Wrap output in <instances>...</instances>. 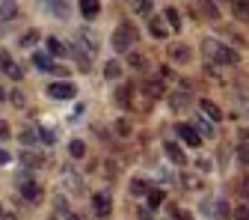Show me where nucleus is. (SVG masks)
<instances>
[{
  "mask_svg": "<svg viewBox=\"0 0 249 220\" xmlns=\"http://www.w3.org/2000/svg\"><path fill=\"white\" fill-rule=\"evenodd\" d=\"M202 54L211 57L213 66H237V62H240V54L231 45H223V42H216V39H205L202 42Z\"/></svg>",
  "mask_w": 249,
  "mask_h": 220,
  "instance_id": "1",
  "label": "nucleus"
},
{
  "mask_svg": "<svg viewBox=\"0 0 249 220\" xmlns=\"http://www.w3.org/2000/svg\"><path fill=\"white\" fill-rule=\"evenodd\" d=\"M110 42H113V48H116L119 54H128V51L140 42V33H137V27H134L131 21H119V27L113 30Z\"/></svg>",
  "mask_w": 249,
  "mask_h": 220,
  "instance_id": "2",
  "label": "nucleus"
},
{
  "mask_svg": "<svg viewBox=\"0 0 249 220\" xmlns=\"http://www.w3.org/2000/svg\"><path fill=\"white\" fill-rule=\"evenodd\" d=\"M48 96H51V99H56V101H69V99H74V96H77V86H74L71 80H56V83H51V86H48Z\"/></svg>",
  "mask_w": 249,
  "mask_h": 220,
  "instance_id": "3",
  "label": "nucleus"
},
{
  "mask_svg": "<svg viewBox=\"0 0 249 220\" xmlns=\"http://www.w3.org/2000/svg\"><path fill=\"white\" fill-rule=\"evenodd\" d=\"M178 137L190 146V149H199V146L205 143V137L199 134V128H193V125H184V122H178Z\"/></svg>",
  "mask_w": 249,
  "mask_h": 220,
  "instance_id": "4",
  "label": "nucleus"
},
{
  "mask_svg": "<svg viewBox=\"0 0 249 220\" xmlns=\"http://www.w3.org/2000/svg\"><path fill=\"white\" fill-rule=\"evenodd\" d=\"M163 152H166V158H169L175 167H187V164H190V161H187V155H184V149H181L175 140H166V143H163Z\"/></svg>",
  "mask_w": 249,
  "mask_h": 220,
  "instance_id": "5",
  "label": "nucleus"
},
{
  "mask_svg": "<svg viewBox=\"0 0 249 220\" xmlns=\"http://www.w3.org/2000/svg\"><path fill=\"white\" fill-rule=\"evenodd\" d=\"M92 208H95L98 217H107V214L113 211V200H110V194H104V191L92 194Z\"/></svg>",
  "mask_w": 249,
  "mask_h": 220,
  "instance_id": "6",
  "label": "nucleus"
},
{
  "mask_svg": "<svg viewBox=\"0 0 249 220\" xmlns=\"http://www.w3.org/2000/svg\"><path fill=\"white\" fill-rule=\"evenodd\" d=\"M21 197L30 200V202H36V200L42 197V187H39L36 181H30L27 176H21Z\"/></svg>",
  "mask_w": 249,
  "mask_h": 220,
  "instance_id": "7",
  "label": "nucleus"
},
{
  "mask_svg": "<svg viewBox=\"0 0 249 220\" xmlns=\"http://www.w3.org/2000/svg\"><path fill=\"white\" fill-rule=\"evenodd\" d=\"M196 3H199V9H202V15L211 21V24H216V21H220L223 18V12H220V6H216L213 3V0H196Z\"/></svg>",
  "mask_w": 249,
  "mask_h": 220,
  "instance_id": "8",
  "label": "nucleus"
},
{
  "mask_svg": "<svg viewBox=\"0 0 249 220\" xmlns=\"http://www.w3.org/2000/svg\"><path fill=\"white\" fill-rule=\"evenodd\" d=\"M145 96L148 99H160V96H166V83L163 80H158V78H151V80H145Z\"/></svg>",
  "mask_w": 249,
  "mask_h": 220,
  "instance_id": "9",
  "label": "nucleus"
},
{
  "mask_svg": "<svg viewBox=\"0 0 249 220\" xmlns=\"http://www.w3.org/2000/svg\"><path fill=\"white\" fill-rule=\"evenodd\" d=\"M0 69H3L9 78H15V80H21V69L15 66V62H12V57L6 54V51H0Z\"/></svg>",
  "mask_w": 249,
  "mask_h": 220,
  "instance_id": "10",
  "label": "nucleus"
},
{
  "mask_svg": "<svg viewBox=\"0 0 249 220\" xmlns=\"http://www.w3.org/2000/svg\"><path fill=\"white\" fill-rule=\"evenodd\" d=\"M98 12H101V3H98V0H80V15H83L86 21L98 18Z\"/></svg>",
  "mask_w": 249,
  "mask_h": 220,
  "instance_id": "11",
  "label": "nucleus"
},
{
  "mask_svg": "<svg viewBox=\"0 0 249 220\" xmlns=\"http://www.w3.org/2000/svg\"><path fill=\"white\" fill-rule=\"evenodd\" d=\"M169 54H172L175 62H190L193 60V51L187 48V45H169Z\"/></svg>",
  "mask_w": 249,
  "mask_h": 220,
  "instance_id": "12",
  "label": "nucleus"
},
{
  "mask_svg": "<svg viewBox=\"0 0 249 220\" xmlns=\"http://www.w3.org/2000/svg\"><path fill=\"white\" fill-rule=\"evenodd\" d=\"M199 107H202V113H208V119H213V122H220V119H226V116H223V110L216 107V104H213L211 99H202V101H199Z\"/></svg>",
  "mask_w": 249,
  "mask_h": 220,
  "instance_id": "13",
  "label": "nucleus"
},
{
  "mask_svg": "<svg viewBox=\"0 0 249 220\" xmlns=\"http://www.w3.org/2000/svg\"><path fill=\"white\" fill-rule=\"evenodd\" d=\"M18 140H21L24 146H36V143H42V140H39V128H30V125L18 131Z\"/></svg>",
  "mask_w": 249,
  "mask_h": 220,
  "instance_id": "14",
  "label": "nucleus"
},
{
  "mask_svg": "<svg viewBox=\"0 0 249 220\" xmlns=\"http://www.w3.org/2000/svg\"><path fill=\"white\" fill-rule=\"evenodd\" d=\"M33 66H36L39 72H53V69H56L53 60H51V54H33Z\"/></svg>",
  "mask_w": 249,
  "mask_h": 220,
  "instance_id": "15",
  "label": "nucleus"
},
{
  "mask_svg": "<svg viewBox=\"0 0 249 220\" xmlns=\"http://www.w3.org/2000/svg\"><path fill=\"white\" fill-rule=\"evenodd\" d=\"M18 15V3L15 0H0V21H9Z\"/></svg>",
  "mask_w": 249,
  "mask_h": 220,
  "instance_id": "16",
  "label": "nucleus"
},
{
  "mask_svg": "<svg viewBox=\"0 0 249 220\" xmlns=\"http://www.w3.org/2000/svg\"><path fill=\"white\" fill-rule=\"evenodd\" d=\"M231 12H234L237 21H246V24H249V0H234V3H231Z\"/></svg>",
  "mask_w": 249,
  "mask_h": 220,
  "instance_id": "17",
  "label": "nucleus"
},
{
  "mask_svg": "<svg viewBox=\"0 0 249 220\" xmlns=\"http://www.w3.org/2000/svg\"><path fill=\"white\" fill-rule=\"evenodd\" d=\"M163 18L169 21V30H175V33L181 30V12H178L175 6H166V9H163Z\"/></svg>",
  "mask_w": 249,
  "mask_h": 220,
  "instance_id": "18",
  "label": "nucleus"
},
{
  "mask_svg": "<svg viewBox=\"0 0 249 220\" xmlns=\"http://www.w3.org/2000/svg\"><path fill=\"white\" fill-rule=\"evenodd\" d=\"M104 78H107V80H119V78H122L119 60H107V62H104Z\"/></svg>",
  "mask_w": 249,
  "mask_h": 220,
  "instance_id": "19",
  "label": "nucleus"
},
{
  "mask_svg": "<svg viewBox=\"0 0 249 220\" xmlns=\"http://www.w3.org/2000/svg\"><path fill=\"white\" fill-rule=\"evenodd\" d=\"M148 30H151V36H154V39H166V36H169V27L160 24V18H151Z\"/></svg>",
  "mask_w": 249,
  "mask_h": 220,
  "instance_id": "20",
  "label": "nucleus"
},
{
  "mask_svg": "<svg viewBox=\"0 0 249 220\" xmlns=\"http://www.w3.org/2000/svg\"><path fill=\"white\" fill-rule=\"evenodd\" d=\"M116 104H119L122 110L131 107V86H119V89H116Z\"/></svg>",
  "mask_w": 249,
  "mask_h": 220,
  "instance_id": "21",
  "label": "nucleus"
},
{
  "mask_svg": "<svg viewBox=\"0 0 249 220\" xmlns=\"http://www.w3.org/2000/svg\"><path fill=\"white\" fill-rule=\"evenodd\" d=\"M48 6H51V12L56 18H62V21L69 18V3H66V0H48Z\"/></svg>",
  "mask_w": 249,
  "mask_h": 220,
  "instance_id": "22",
  "label": "nucleus"
},
{
  "mask_svg": "<svg viewBox=\"0 0 249 220\" xmlns=\"http://www.w3.org/2000/svg\"><path fill=\"white\" fill-rule=\"evenodd\" d=\"M18 158H21V164H27L30 170H39V167H42V158H39V155H33V152H21Z\"/></svg>",
  "mask_w": 249,
  "mask_h": 220,
  "instance_id": "23",
  "label": "nucleus"
},
{
  "mask_svg": "<svg viewBox=\"0 0 249 220\" xmlns=\"http://www.w3.org/2000/svg\"><path fill=\"white\" fill-rule=\"evenodd\" d=\"M69 155H71V158H77V161L86 158V143L83 140H71L69 143Z\"/></svg>",
  "mask_w": 249,
  "mask_h": 220,
  "instance_id": "24",
  "label": "nucleus"
},
{
  "mask_svg": "<svg viewBox=\"0 0 249 220\" xmlns=\"http://www.w3.org/2000/svg\"><path fill=\"white\" fill-rule=\"evenodd\" d=\"M39 39H42V33H39V30H27V33L21 36V42H18V45H21V48H33Z\"/></svg>",
  "mask_w": 249,
  "mask_h": 220,
  "instance_id": "25",
  "label": "nucleus"
},
{
  "mask_svg": "<svg viewBox=\"0 0 249 220\" xmlns=\"http://www.w3.org/2000/svg\"><path fill=\"white\" fill-rule=\"evenodd\" d=\"M234 155H237V161H240L243 167H249V140H240L237 149H234Z\"/></svg>",
  "mask_w": 249,
  "mask_h": 220,
  "instance_id": "26",
  "label": "nucleus"
},
{
  "mask_svg": "<svg viewBox=\"0 0 249 220\" xmlns=\"http://www.w3.org/2000/svg\"><path fill=\"white\" fill-rule=\"evenodd\" d=\"M48 54H51V57H59V54H66V45H62L56 36H48Z\"/></svg>",
  "mask_w": 249,
  "mask_h": 220,
  "instance_id": "27",
  "label": "nucleus"
},
{
  "mask_svg": "<svg viewBox=\"0 0 249 220\" xmlns=\"http://www.w3.org/2000/svg\"><path fill=\"white\" fill-rule=\"evenodd\" d=\"M131 194H134V197L148 194V181H145V179H131Z\"/></svg>",
  "mask_w": 249,
  "mask_h": 220,
  "instance_id": "28",
  "label": "nucleus"
},
{
  "mask_svg": "<svg viewBox=\"0 0 249 220\" xmlns=\"http://www.w3.org/2000/svg\"><path fill=\"white\" fill-rule=\"evenodd\" d=\"M163 200H166V194H163V191H158V187H154V191H148V208L163 205Z\"/></svg>",
  "mask_w": 249,
  "mask_h": 220,
  "instance_id": "29",
  "label": "nucleus"
},
{
  "mask_svg": "<svg viewBox=\"0 0 249 220\" xmlns=\"http://www.w3.org/2000/svg\"><path fill=\"white\" fill-rule=\"evenodd\" d=\"M211 122H213V119H208V122H205V119H196V128H199L202 137H205V134H208V137H216V131H213V125H211Z\"/></svg>",
  "mask_w": 249,
  "mask_h": 220,
  "instance_id": "30",
  "label": "nucleus"
},
{
  "mask_svg": "<svg viewBox=\"0 0 249 220\" xmlns=\"http://www.w3.org/2000/svg\"><path fill=\"white\" fill-rule=\"evenodd\" d=\"M128 62L134 69H145V57L142 54H134V51H128Z\"/></svg>",
  "mask_w": 249,
  "mask_h": 220,
  "instance_id": "31",
  "label": "nucleus"
},
{
  "mask_svg": "<svg viewBox=\"0 0 249 220\" xmlns=\"http://www.w3.org/2000/svg\"><path fill=\"white\" fill-rule=\"evenodd\" d=\"M187 101H190V99H187V96H184V92H172V96H169V104H172L175 110H178L181 104H187Z\"/></svg>",
  "mask_w": 249,
  "mask_h": 220,
  "instance_id": "32",
  "label": "nucleus"
},
{
  "mask_svg": "<svg viewBox=\"0 0 249 220\" xmlns=\"http://www.w3.org/2000/svg\"><path fill=\"white\" fill-rule=\"evenodd\" d=\"M137 15H142V18L151 15V0H137Z\"/></svg>",
  "mask_w": 249,
  "mask_h": 220,
  "instance_id": "33",
  "label": "nucleus"
},
{
  "mask_svg": "<svg viewBox=\"0 0 249 220\" xmlns=\"http://www.w3.org/2000/svg\"><path fill=\"white\" fill-rule=\"evenodd\" d=\"M184 181L190 184V191H202V179H199V176H190V173H184Z\"/></svg>",
  "mask_w": 249,
  "mask_h": 220,
  "instance_id": "34",
  "label": "nucleus"
},
{
  "mask_svg": "<svg viewBox=\"0 0 249 220\" xmlns=\"http://www.w3.org/2000/svg\"><path fill=\"white\" fill-rule=\"evenodd\" d=\"M39 140H42V143H48V146H51V143H56L53 131H48V128H39Z\"/></svg>",
  "mask_w": 249,
  "mask_h": 220,
  "instance_id": "35",
  "label": "nucleus"
},
{
  "mask_svg": "<svg viewBox=\"0 0 249 220\" xmlns=\"http://www.w3.org/2000/svg\"><path fill=\"white\" fill-rule=\"evenodd\" d=\"M196 167H199V173H211V170H213V161H211V158H199Z\"/></svg>",
  "mask_w": 249,
  "mask_h": 220,
  "instance_id": "36",
  "label": "nucleus"
},
{
  "mask_svg": "<svg viewBox=\"0 0 249 220\" xmlns=\"http://www.w3.org/2000/svg\"><path fill=\"white\" fill-rule=\"evenodd\" d=\"M116 131H119L122 137H128V134H131V122H124V119H119V122H116Z\"/></svg>",
  "mask_w": 249,
  "mask_h": 220,
  "instance_id": "37",
  "label": "nucleus"
},
{
  "mask_svg": "<svg viewBox=\"0 0 249 220\" xmlns=\"http://www.w3.org/2000/svg\"><path fill=\"white\" fill-rule=\"evenodd\" d=\"M9 101H12L15 107H24V96H21L18 89H12V96H9Z\"/></svg>",
  "mask_w": 249,
  "mask_h": 220,
  "instance_id": "38",
  "label": "nucleus"
},
{
  "mask_svg": "<svg viewBox=\"0 0 249 220\" xmlns=\"http://www.w3.org/2000/svg\"><path fill=\"white\" fill-rule=\"evenodd\" d=\"M234 220H249V205H240V208L234 211Z\"/></svg>",
  "mask_w": 249,
  "mask_h": 220,
  "instance_id": "39",
  "label": "nucleus"
},
{
  "mask_svg": "<svg viewBox=\"0 0 249 220\" xmlns=\"http://www.w3.org/2000/svg\"><path fill=\"white\" fill-rule=\"evenodd\" d=\"M9 134H12V131H9V125L0 119V140H9Z\"/></svg>",
  "mask_w": 249,
  "mask_h": 220,
  "instance_id": "40",
  "label": "nucleus"
},
{
  "mask_svg": "<svg viewBox=\"0 0 249 220\" xmlns=\"http://www.w3.org/2000/svg\"><path fill=\"white\" fill-rule=\"evenodd\" d=\"M9 161H12V155L6 149H0V164H9Z\"/></svg>",
  "mask_w": 249,
  "mask_h": 220,
  "instance_id": "41",
  "label": "nucleus"
},
{
  "mask_svg": "<svg viewBox=\"0 0 249 220\" xmlns=\"http://www.w3.org/2000/svg\"><path fill=\"white\" fill-rule=\"evenodd\" d=\"M140 220H151V208H148V205L140 208Z\"/></svg>",
  "mask_w": 249,
  "mask_h": 220,
  "instance_id": "42",
  "label": "nucleus"
},
{
  "mask_svg": "<svg viewBox=\"0 0 249 220\" xmlns=\"http://www.w3.org/2000/svg\"><path fill=\"white\" fill-rule=\"evenodd\" d=\"M175 220H193V217L187 214V211H178V208H175Z\"/></svg>",
  "mask_w": 249,
  "mask_h": 220,
  "instance_id": "43",
  "label": "nucleus"
},
{
  "mask_svg": "<svg viewBox=\"0 0 249 220\" xmlns=\"http://www.w3.org/2000/svg\"><path fill=\"white\" fill-rule=\"evenodd\" d=\"M240 140H249V128H240Z\"/></svg>",
  "mask_w": 249,
  "mask_h": 220,
  "instance_id": "44",
  "label": "nucleus"
},
{
  "mask_svg": "<svg viewBox=\"0 0 249 220\" xmlns=\"http://www.w3.org/2000/svg\"><path fill=\"white\" fill-rule=\"evenodd\" d=\"M0 220H18L15 214H3V217H0Z\"/></svg>",
  "mask_w": 249,
  "mask_h": 220,
  "instance_id": "45",
  "label": "nucleus"
},
{
  "mask_svg": "<svg viewBox=\"0 0 249 220\" xmlns=\"http://www.w3.org/2000/svg\"><path fill=\"white\" fill-rule=\"evenodd\" d=\"M66 220H80V217H77V214H71V211H69V214H66Z\"/></svg>",
  "mask_w": 249,
  "mask_h": 220,
  "instance_id": "46",
  "label": "nucleus"
},
{
  "mask_svg": "<svg viewBox=\"0 0 249 220\" xmlns=\"http://www.w3.org/2000/svg\"><path fill=\"white\" fill-rule=\"evenodd\" d=\"M3 99H6V89H3V86H0V101H3Z\"/></svg>",
  "mask_w": 249,
  "mask_h": 220,
  "instance_id": "47",
  "label": "nucleus"
},
{
  "mask_svg": "<svg viewBox=\"0 0 249 220\" xmlns=\"http://www.w3.org/2000/svg\"><path fill=\"white\" fill-rule=\"evenodd\" d=\"M0 217H3V208H0Z\"/></svg>",
  "mask_w": 249,
  "mask_h": 220,
  "instance_id": "48",
  "label": "nucleus"
},
{
  "mask_svg": "<svg viewBox=\"0 0 249 220\" xmlns=\"http://www.w3.org/2000/svg\"><path fill=\"white\" fill-rule=\"evenodd\" d=\"M229 3H234V0H229Z\"/></svg>",
  "mask_w": 249,
  "mask_h": 220,
  "instance_id": "49",
  "label": "nucleus"
}]
</instances>
